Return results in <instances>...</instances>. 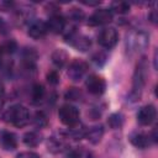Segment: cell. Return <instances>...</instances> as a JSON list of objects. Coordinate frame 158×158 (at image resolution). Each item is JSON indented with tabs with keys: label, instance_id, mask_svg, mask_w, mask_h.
Masks as SVG:
<instances>
[{
	"label": "cell",
	"instance_id": "cell-1",
	"mask_svg": "<svg viewBox=\"0 0 158 158\" xmlns=\"http://www.w3.org/2000/svg\"><path fill=\"white\" fill-rule=\"evenodd\" d=\"M2 118L5 122L14 125L15 127H25L30 122V112L27 107L20 104H15L6 109V111L2 115Z\"/></svg>",
	"mask_w": 158,
	"mask_h": 158
},
{
	"label": "cell",
	"instance_id": "cell-2",
	"mask_svg": "<svg viewBox=\"0 0 158 158\" xmlns=\"http://www.w3.org/2000/svg\"><path fill=\"white\" fill-rule=\"evenodd\" d=\"M149 44V35L146 31L136 30L127 35L126 37V51L128 54L133 56L143 52Z\"/></svg>",
	"mask_w": 158,
	"mask_h": 158
},
{
	"label": "cell",
	"instance_id": "cell-3",
	"mask_svg": "<svg viewBox=\"0 0 158 158\" xmlns=\"http://www.w3.org/2000/svg\"><path fill=\"white\" fill-rule=\"evenodd\" d=\"M147 67H146V62L142 59L135 70L133 74V83H132V89L130 91V99L132 101H137L143 91L144 84H146V78H147Z\"/></svg>",
	"mask_w": 158,
	"mask_h": 158
},
{
	"label": "cell",
	"instance_id": "cell-4",
	"mask_svg": "<svg viewBox=\"0 0 158 158\" xmlns=\"http://www.w3.org/2000/svg\"><path fill=\"white\" fill-rule=\"evenodd\" d=\"M64 38L70 46H73L77 51H80V52H86L91 47L90 37L81 35V33H78L75 28H72L69 32H67L64 35Z\"/></svg>",
	"mask_w": 158,
	"mask_h": 158
},
{
	"label": "cell",
	"instance_id": "cell-5",
	"mask_svg": "<svg viewBox=\"0 0 158 158\" xmlns=\"http://www.w3.org/2000/svg\"><path fill=\"white\" fill-rule=\"evenodd\" d=\"M58 117L60 120V122L68 127H72L74 125H77L79 122V110L70 104H64L59 107L58 110Z\"/></svg>",
	"mask_w": 158,
	"mask_h": 158
},
{
	"label": "cell",
	"instance_id": "cell-6",
	"mask_svg": "<svg viewBox=\"0 0 158 158\" xmlns=\"http://www.w3.org/2000/svg\"><path fill=\"white\" fill-rule=\"evenodd\" d=\"M117 41H118V33L114 27H104L98 35V43L106 49L114 48Z\"/></svg>",
	"mask_w": 158,
	"mask_h": 158
},
{
	"label": "cell",
	"instance_id": "cell-7",
	"mask_svg": "<svg viewBox=\"0 0 158 158\" xmlns=\"http://www.w3.org/2000/svg\"><path fill=\"white\" fill-rule=\"evenodd\" d=\"M86 90L95 96H100L106 90V81L101 75L98 74H90L85 80Z\"/></svg>",
	"mask_w": 158,
	"mask_h": 158
},
{
	"label": "cell",
	"instance_id": "cell-8",
	"mask_svg": "<svg viewBox=\"0 0 158 158\" xmlns=\"http://www.w3.org/2000/svg\"><path fill=\"white\" fill-rule=\"evenodd\" d=\"M88 72V63L83 59H74L68 67V77L72 81H80Z\"/></svg>",
	"mask_w": 158,
	"mask_h": 158
},
{
	"label": "cell",
	"instance_id": "cell-9",
	"mask_svg": "<svg viewBox=\"0 0 158 158\" xmlns=\"http://www.w3.org/2000/svg\"><path fill=\"white\" fill-rule=\"evenodd\" d=\"M157 117V109L154 105L148 104L142 106L137 112V122L141 126H149L154 122Z\"/></svg>",
	"mask_w": 158,
	"mask_h": 158
},
{
	"label": "cell",
	"instance_id": "cell-10",
	"mask_svg": "<svg viewBox=\"0 0 158 158\" xmlns=\"http://www.w3.org/2000/svg\"><path fill=\"white\" fill-rule=\"evenodd\" d=\"M114 14L110 9H99L91 14V16L88 20V23L90 26H102L107 25L112 21Z\"/></svg>",
	"mask_w": 158,
	"mask_h": 158
},
{
	"label": "cell",
	"instance_id": "cell-11",
	"mask_svg": "<svg viewBox=\"0 0 158 158\" xmlns=\"http://www.w3.org/2000/svg\"><path fill=\"white\" fill-rule=\"evenodd\" d=\"M48 32V27L47 23L42 20H33L30 25H28V36L33 40H41L43 38Z\"/></svg>",
	"mask_w": 158,
	"mask_h": 158
},
{
	"label": "cell",
	"instance_id": "cell-12",
	"mask_svg": "<svg viewBox=\"0 0 158 158\" xmlns=\"http://www.w3.org/2000/svg\"><path fill=\"white\" fill-rule=\"evenodd\" d=\"M128 139L137 148H147L152 143L151 136L146 132H142V131H133L132 133H130Z\"/></svg>",
	"mask_w": 158,
	"mask_h": 158
},
{
	"label": "cell",
	"instance_id": "cell-13",
	"mask_svg": "<svg viewBox=\"0 0 158 158\" xmlns=\"http://www.w3.org/2000/svg\"><path fill=\"white\" fill-rule=\"evenodd\" d=\"M46 23H47L48 31H51L53 33H60L65 28V19L60 15V12L49 15L48 22H46Z\"/></svg>",
	"mask_w": 158,
	"mask_h": 158
},
{
	"label": "cell",
	"instance_id": "cell-14",
	"mask_svg": "<svg viewBox=\"0 0 158 158\" xmlns=\"http://www.w3.org/2000/svg\"><path fill=\"white\" fill-rule=\"evenodd\" d=\"M0 147L4 151H14L17 147L16 135L10 131H2L0 133Z\"/></svg>",
	"mask_w": 158,
	"mask_h": 158
},
{
	"label": "cell",
	"instance_id": "cell-15",
	"mask_svg": "<svg viewBox=\"0 0 158 158\" xmlns=\"http://www.w3.org/2000/svg\"><path fill=\"white\" fill-rule=\"evenodd\" d=\"M104 127L101 125H98V126H93L90 127L89 130H86V133H85V138L91 143V144H98L101 138L104 137Z\"/></svg>",
	"mask_w": 158,
	"mask_h": 158
},
{
	"label": "cell",
	"instance_id": "cell-16",
	"mask_svg": "<svg viewBox=\"0 0 158 158\" xmlns=\"http://www.w3.org/2000/svg\"><path fill=\"white\" fill-rule=\"evenodd\" d=\"M42 138L43 136L38 131H28L23 135L22 141L27 147H37L42 142Z\"/></svg>",
	"mask_w": 158,
	"mask_h": 158
},
{
	"label": "cell",
	"instance_id": "cell-17",
	"mask_svg": "<svg viewBox=\"0 0 158 158\" xmlns=\"http://www.w3.org/2000/svg\"><path fill=\"white\" fill-rule=\"evenodd\" d=\"M69 60V54L62 49V48H57L53 53H52V62L57 68H63Z\"/></svg>",
	"mask_w": 158,
	"mask_h": 158
},
{
	"label": "cell",
	"instance_id": "cell-18",
	"mask_svg": "<svg viewBox=\"0 0 158 158\" xmlns=\"http://www.w3.org/2000/svg\"><path fill=\"white\" fill-rule=\"evenodd\" d=\"M67 133H68V136L72 137L73 139H81V138H85L86 128H85L80 122H78L77 125L69 127Z\"/></svg>",
	"mask_w": 158,
	"mask_h": 158
},
{
	"label": "cell",
	"instance_id": "cell-19",
	"mask_svg": "<svg viewBox=\"0 0 158 158\" xmlns=\"http://www.w3.org/2000/svg\"><path fill=\"white\" fill-rule=\"evenodd\" d=\"M47 147H48V151L52 153H60L65 149V143L60 138L51 137V138H48Z\"/></svg>",
	"mask_w": 158,
	"mask_h": 158
},
{
	"label": "cell",
	"instance_id": "cell-20",
	"mask_svg": "<svg viewBox=\"0 0 158 158\" xmlns=\"http://www.w3.org/2000/svg\"><path fill=\"white\" fill-rule=\"evenodd\" d=\"M31 96H32V102L33 104H40L43 101L46 96V90L42 84H35L31 90Z\"/></svg>",
	"mask_w": 158,
	"mask_h": 158
},
{
	"label": "cell",
	"instance_id": "cell-21",
	"mask_svg": "<svg viewBox=\"0 0 158 158\" xmlns=\"http://www.w3.org/2000/svg\"><path fill=\"white\" fill-rule=\"evenodd\" d=\"M123 121H125L123 115L120 114V112H115V114H112V115L107 118V123H109V126H110L112 130H118V128H121V127L123 126Z\"/></svg>",
	"mask_w": 158,
	"mask_h": 158
},
{
	"label": "cell",
	"instance_id": "cell-22",
	"mask_svg": "<svg viewBox=\"0 0 158 158\" xmlns=\"http://www.w3.org/2000/svg\"><path fill=\"white\" fill-rule=\"evenodd\" d=\"M68 158H93L91 152L86 151L85 148H74L68 153Z\"/></svg>",
	"mask_w": 158,
	"mask_h": 158
},
{
	"label": "cell",
	"instance_id": "cell-23",
	"mask_svg": "<svg viewBox=\"0 0 158 158\" xmlns=\"http://www.w3.org/2000/svg\"><path fill=\"white\" fill-rule=\"evenodd\" d=\"M111 7L117 14H126V12L130 11V4L128 2H125V1H115V2H112Z\"/></svg>",
	"mask_w": 158,
	"mask_h": 158
},
{
	"label": "cell",
	"instance_id": "cell-24",
	"mask_svg": "<svg viewBox=\"0 0 158 158\" xmlns=\"http://www.w3.org/2000/svg\"><path fill=\"white\" fill-rule=\"evenodd\" d=\"M68 16H69V19H70L72 21H74V22H80V21L85 17L83 10H80V9H78V7H72V9L69 10V12H68Z\"/></svg>",
	"mask_w": 158,
	"mask_h": 158
},
{
	"label": "cell",
	"instance_id": "cell-25",
	"mask_svg": "<svg viewBox=\"0 0 158 158\" xmlns=\"http://www.w3.org/2000/svg\"><path fill=\"white\" fill-rule=\"evenodd\" d=\"M83 94L78 88H69L68 91L65 93V99L72 100V101H79L81 100Z\"/></svg>",
	"mask_w": 158,
	"mask_h": 158
},
{
	"label": "cell",
	"instance_id": "cell-26",
	"mask_svg": "<svg viewBox=\"0 0 158 158\" xmlns=\"http://www.w3.org/2000/svg\"><path fill=\"white\" fill-rule=\"evenodd\" d=\"M33 125L36 126V127H44L46 125H47V116L42 112V111H37L36 114H35V116H33Z\"/></svg>",
	"mask_w": 158,
	"mask_h": 158
},
{
	"label": "cell",
	"instance_id": "cell-27",
	"mask_svg": "<svg viewBox=\"0 0 158 158\" xmlns=\"http://www.w3.org/2000/svg\"><path fill=\"white\" fill-rule=\"evenodd\" d=\"M16 42L14 40H9L6 41L1 47H0V52L1 53H12L16 49Z\"/></svg>",
	"mask_w": 158,
	"mask_h": 158
},
{
	"label": "cell",
	"instance_id": "cell-28",
	"mask_svg": "<svg viewBox=\"0 0 158 158\" xmlns=\"http://www.w3.org/2000/svg\"><path fill=\"white\" fill-rule=\"evenodd\" d=\"M47 81H48L49 84H52V85L58 84V81H59V75H58V73H57L56 70H51V72L47 74Z\"/></svg>",
	"mask_w": 158,
	"mask_h": 158
},
{
	"label": "cell",
	"instance_id": "cell-29",
	"mask_svg": "<svg viewBox=\"0 0 158 158\" xmlns=\"http://www.w3.org/2000/svg\"><path fill=\"white\" fill-rule=\"evenodd\" d=\"M93 60H94L96 64L101 65V64L106 60V56H105L102 52H98V53H95V54L93 56Z\"/></svg>",
	"mask_w": 158,
	"mask_h": 158
},
{
	"label": "cell",
	"instance_id": "cell-30",
	"mask_svg": "<svg viewBox=\"0 0 158 158\" xmlns=\"http://www.w3.org/2000/svg\"><path fill=\"white\" fill-rule=\"evenodd\" d=\"M16 158H41V157L35 152H22L20 154H17Z\"/></svg>",
	"mask_w": 158,
	"mask_h": 158
},
{
	"label": "cell",
	"instance_id": "cell-31",
	"mask_svg": "<svg viewBox=\"0 0 158 158\" xmlns=\"http://www.w3.org/2000/svg\"><path fill=\"white\" fill-rule=\"evenodd\" d=\"M148 19H149V21L152 22V23H157V20H158V15H157V10H152L151 12H149V15H148Z\"/></svg>",
	"mask_w": 158,
	"mask_h": 158
},
{
	"label": "cell",
	"instance_id": "cell-32",
	"mask_svg": "<svg viewBox=\"0 0 158 158\" xmlns=\"http://www.w3.org/2000/svg\"><path fill=\"white\" fill-rule=\"evenodd\" d=\"M4 95H5V85H4V83L0 80V100L4 98Z\"/></svg>",
	"mask_w": 158,
	"mask_h": 158
},
{
	"label": "cell",
	"instance_id": "cell-33",
	"mask_svg": "<svg viewBox=\"0 0 158 158\" xmlns=\"http://www.w3.org/2000/svg\"><path fill=\"white\" fill-rule=\"evenodd\" d=\"M84 5H88V6H95V5H99L100 1H81Z\"/></svg>",
	"mask_w": 158,
	"mask_h": 158
}]
</instances>
